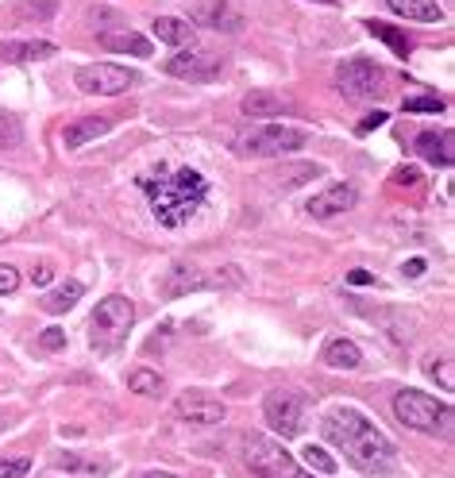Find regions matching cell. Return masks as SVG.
<instances>
[{
    "mask_svg": "<svg viewBox=\"0 0 455 478\" xmlns=\"http://www.w3.org/2000/svg\"><path fill=\"white\" fill-rule=\"evenodd\" d=\"M243 463L251 467L255 478H317L313 471L297 467L294 456H289L278 440H266V436L243 440Z\"/></svg>",
    "mask_w": 455,
    "mask_h": 478,
    "instance_id": "5b68a950",
    "label": "cell"
},
{
    "mask_svg": "<svg viewBox=\"0 0 455 478\" xmlns=\"http://www.w3.org/2000/svg\"><path fill=\"white\" fill-rule=\"evenodd\" d=\"M31 12H39V16H51V12H54V0H43L39 8H35V4H23V8H20V16H31Z\"/></svg>",
    "mask_w": 455,
    "mask_h": 478,
    "instance_id": "d590c367",
    "label": "cell"
},
{
    "mask_svg": "<svg viewBox=\"0 0 455 478\" xmlns=\"http://www.w3.org/2000/svg\"><path fill=\"white\" fill-rule=\"evenodd\" d=\"M101 46L112 54H135V58H150V43L135 31H101Z\"/></svg>",
    "mask_w": 455,
    "mask_h": 478,
    "instance_id": "ac0fdd59",
    "label": "cell"
},
{
    "mask_svg": "<svg viewBox=\"0 0 455 478\" xmlns=\"http://www.w3.org/2000/svg\"><path fill=\"white\" fill-rule=\"evenodd\" d=\"M139 190L150 197V213L162 228H182L201 213V205L208 201V182L205 174H197L193 166H158L150 174H139Z\"/></svg>",
    "mask_w": 455,
    "mask_h": 478,
    "instance_id": "7a4b0ae2",
    "label": "cell"
},
{
    "mask_svg": "<svg viewBox=\"0 0 455 478\" xmlns=\"http://www.w3.org/2000/svg\"><path fill=\"white\" fill-rule=\"evenodd\" d=\"M301 463H305V471H321V474H336V459L329 456L324 448H305L301 451Z\"/></svg>",
    "mask_w": 455,
    "mask_h": 478,
    "instance_id": "4316f807",
    "label": "cell"
},
{
    "mask_svg": "<svg viewBox=\"0 0 455 478\" xmlns=\"http://www.w3.org/2000/svg\"><path fill=\"white\" fill-rule=\"evenodd\" d=\"M417 155L428 158V162H436V166H451L455 162V150H451V132H425V135H417Z\"/></svg>",
    "mask_w": 455,
    "mask_h": 478,
    "instance_id": "2e32d148",
    "label": "cell"
},
{
    "mask_svg": "<svg viewBox=\"0 0 455 478\" xmlns=\"http://www.w3.org/2000/svg\"><path fill=\"white\" fill-rule=\"evenodd\" d=\"M109 127H112L109 116H81V120H74V124L62 127V147H66V150H77V147L93 143V139H101L104 132H109Z\"/></svg>",
    "mask_w": 455,
    "mask_h": 478,
    "instance_id": "5bb4252c",
    "label": "cell"
},
{
    "mask_svg": "<svg viewBox=\"0 0 455 478\" xmlns=\"http://www.w3.org/2000/svg\"><path fill=\"white\" fill-rule=\"evenodd\" d=\"M150 31H155L158 43L185 46V51L193 46V23H185V20H178V16H158L155 23H150Z\"/></svg>",
    "mask_w": 455,
    "mask_h": 478,
    "instance_id": "e0dca14e",
    "label": "cell"
},
{
    "mask_svg": "<svg viewBox=\"0 0 455 478\" xmlns=\"http://www.w3.org/2000/svg\"><path fill=\"white\" fill-rule=\"evenodd\" d=\"M174 417L182 425H193V428H213V425H224L228 417V405L213 398V393H182L174 401Z\"/></svg>",
    "mask_w": 455,
    "mask_h": 478,
    "instance_id": "9c48e42d",
    "label": "cell"
},
{
    "mask_svg": "<svg viewBox=\"0 0 455 478\" xmlns=\"http://www.w3.org/2000/svg\"><path fill=\"white\" fill-rule=\"evenodd\" d=\"M263 417L282 440H294L301 433V398L289 390H271L263 401Z\"/></svg>",
    "mask_w": 455,
    "mask_h": 478,
    "instance_id": "30bf717a",
    "label": "cell"
},
{
    "mask_svg": "<svg viewBox=\"0 0 455 478\" xmlns=\"http://www.w3.org/2000/svg\"><path fill=\"white\" fill-rule=\"evenodd\" d=\"M347 282H352V286H370L375 278H370L367 271H352V274H347Z\"/></svg>",
    "mask_w": 455,
    "mask_h": 478,
    "instance_id": "f35d334b",
    "label": "cell"
},
{
    "mask_svg": "<svg viewBox=\"0 0 455 478\" xmlns=\"http://www.w3.org/2000/svg\"><path fill=\"white\" fill-rule=\"evenodd\" d=\"M132 324H135V305H132V301H127L124 294H109L97 309H93L89 344L97 347V352H116V347L127 340Z\"/></svg>",
    "mask_w": 455,
    "mask_h": 478,
    "instance_id": "277c9868",
    "label": "cell"
},
{
    "mask_svg": "<svg viewBox=\"0 0 455 478\" xmlns=\"http://www.w3.org/2000/svg\"><path fill=\"white\" fill-rule=\"evenodd\" d=\"M23 143V127L12 112H0V147H20Z\"/></svg>",
    "mask_w": 455,
    "mask_h": 478,
    "instance_id": "83f0119b",
    "label": "cell"
},
{
    "mask_svg": "<svg viewBox=\"0 0 455 478\" xmlns=\"http://www.w3.org/2000/svg\"><path fill=\"white\" fill-rule=\"evenodd\" d=\"M355 201H359L355 185H332V190H324V193L313 197L305 208H309V216L329 220V216H340V213H347V208H355Z\"/></svg>",
    "mask_w": 455,
    "mask_h": 478,
    "instance_id": "4fadbf2b",
    "label": "cell"
},
{
    "mask_svg": "<svg viewBox=\"0 0 455 478\" xmlns=\"http://www.w3.org/2000/svg\"><path fill=\"white\" fill-rule=\"evenodd\" d=\"M39 344H43V352H62V347H66V332L62 328H43Z\"/></svg>",
    "mask_w": 455,
    "mask_h": 478,
    "instance_id": "1f68e13d",
    "label": "cell"
},
{
    "mask_svg": "<svg viewBox=\"0 0 455 478\" xmlns=\"http://www.w3.org/2000/svg\"><path fill=\"white\" fill-rule=\"evenodd\" d=\"M243 112L248 116H282L286 112V101L278 93H266V89H255L243 97Z\"/></svg>",
    "mask_w": 455,
    "mask_h": 478,
    "instance_id": "7402d4cb",
    "label": "cell"
},
{
    "mask_svg": "<svg viewBox=\"0 0 455 478\" xmlns=\"http://www.w3.org/2000/svg\"><path fill=\"white\" fill-rule=\"evenodd\" d=\"M324 363H329L332 370H355L359 363H363V352L352 344V340H344V336H336V340L324 344Z\"/></svg>",
    "mask_w": 455,
    "mask_h": 478,
    "instance_id": "d6986e66",
    "label": "cell"
},
{
    "mask_svg": "<svg viewBox=\"0 0 455 478\" xmlns=\"http://www.w3.org/2000/svg\"><path fill=\"white\" fill-rule=\"evenodd\" d=\"M367 31L375 35V39L390 43V46H394V51H398V54H410V39H405L402 31H394L390 23H378V20H370V23H367Z\"/></svg>",
    "mask_w": 455,
    "mask_h": 478,
    "instance_id": "484cf974",
    "label": "cell"
},
{
    "mask_svg": "<svg viewBox=\"0 0 455 478\" xmlns=\"http://www.w3.org/2000/svg\"><path fill=\"white\" fill-rule=\"evenodd\" d=\"M382 124H386V112H370L367 120L359 124V132H370V127H382Z\"/></svg>",
    "mask_w": 455,
    "mask_h": 478,
    "instance_id": "8d00e7d4",
    "label": "cell"
},
{
    "mask_svg": "<svg viewBox=\"0 0 455 478\" xmlns=\"http://www.w3.org/2000/svg\"><path fill=\"white\" fill-rule=\"evenodd\" d=\"M428 375H433L436 382H440V386H444V390H451L455 386V370H451V359H440V363H433V367H428Z\"/></svg>",
    "mask_w": 455,
    "mask_h": 478,
    "instance_id": "4dcf8cb0",
    "label": "cell"
},
{
    "mask_svg": "<svg viewBox=\"0 0 455 478\" xmlns=\"http://www.w3.org/2000/svg\"><path fill=\"white\" fill-rule=\"evenodd\" d=\"M31 278H35V286H51L54 271H51V266H39V271H31Z\"/></svg>",
    "mask_w": 455,
    "mask_h": 478,
    "instance_id": "74e56055",
    "label": "cell"
},
{
    "mask_svg": "<svg viewBox=\"0 0 455 478\" xmlns=\"http://www.w3.org/2000/svg\"><path fill=\"white\" fill-rule=\"evenodd\" d=\"M232 282H236V274H205L197 266H174L162 278V297H185V294H197V289H220Z\"/></svg>",
    "mask_w": 455,
    "mask_h": 478,
    "instance_id": "8fae6325",
    "label": "cell"
},
{
    "mask_svg": "<svg viewBox=\"0 0 455 478\" xmlns=\"http://www.w3.org/2000/svg\"><path fill=\"white\" fill-rule=\"evenodd\" d=\"M305 132L301 127H286V124H263L251 127L236 139V150L248 158H278V155H294L297 147H305Z\"/></svg>",
    "mask_w": 455,
    "mask_h": 478,
    "instance_id": "8992f818",
    "label": "cell"
},
{
    "mask_svg": "<svg viewBox=\"0 0 455 478\" xmlns=\"http://www.w3.org/2000/svg\"><path fill=\"white\" fill-rule=\"evenodd\" d=\"M51 54H58V46L46 39H28V43L0 39V58H4V62H31V58H51Z\"/></svg>",
    "mask_w": 455,
    "mask_h": 478,
    "instance_id": "9a60e30c",
    "label": "cell"
},
{
    "mask_svg": "<svg viewBox=\"0 0 455 478\" xmlns=\"http://www.w3.org/2000/svg\"><path fill=\"white\" fill-rule=\"evenodd\" d=\"M382 81H386V74H382L378 62H370V58H347V62H340V69H336V85H340V93L347 101H375L382 89Z\"/></svg>",
    "mask_w": 455,
    "mask_h": 478,
    "instance_id": "52a82bcc",
    "label": "cell"
},
{
    "mask_svg": "<svg viewBox=\"0 0 455 478\" xmlns=\"http://www.w3.org/2000/svg\"><path fill=\"white\" fill-rule=\"evenodd\" d=\"M143 478H178V474H170V471H147Z\"/></svg>",
    "mask_w": 455,
    "mask_h": 478,
    "instance_id": "ab89813d",
    "label": "cell"
},
{
    "mask_svg": "<svg viewBox=\"0 0 455 478\" xmlns=\"http://www.w3.org/2000/svg\"><path fill=\"white\" fill-rule=\"evenodd\" d=\"M127 390L132 393H143V398H158L162 393V378L155 375V370H147V367H139L127 375Z\"/></svg>",
    "mask_w": 455,
    "mask_h": 478,
    "instance_id": "cb8c5ba5",
    "label": "cell"
},
{
    "mask_svg": "<svg viewBox=\"0 0 455 478\" xmlns=\"http://www.w3.org/2000/svg\"><path fill=\"white\" fill-rule=\"evenodd\" d=\"M58 471H74V474H109L112 463L109 459H97V456H74V451H66V456H58Z\"/></svg>",
    "mask_w": 455,
    "mask_h": 478,
    "instance_id": "603a6c76",
    "label": "cell"
},
{
    "mask_svg": "<svg viewBox=\"0 0 455 478\" xmlns=\"http://www.w3.org/2000/svg\"><path fill=\"white\" fill-rule=\"evenodd\" d=\"M417 182H421V170H417V166L394 170V185H417Z\"/></svg>",
    "mask_w": 455,
    "mask_h": 478,
    "instance_id": "836d02e7",
    "label": "cell"
},
{
    "mask_svg": "<svg viewBox=\"0 0 455 478\" xmlns=\"http://www.w3.org/2000/svg\"><path fill=\"white\" fill-rule=\"evenodd\" d=\"M31 471L28 456H0V478H23Z\"/></svg>",
    "mask_w": 455,
    "mask_h": 478,
    "instance_id": "f1b7e54d",
    "label": "cell"
},
{
    "mask_svg": "<svg viewBox=\"0 0 455 478\" xmlns=\"http://www.w3.org/2000/svg\"><path fill=\"white\" fill-rule=\"evenodd\" d=\"M394 413H398V421L405 428L425 433V436H448L451 421H455V413L444 401H436L433 393H421V390H398L394 393Z\"/></svg>",
    "mask_w": 455,
    "mask_h": 478,
    "instance_id": "3957f363",
    "label": "cell"
},
{
    "mask_svg": "<svg viewBox=\"0 0 455 478\" xmlns=\"http://www.w3.org/2000/svg\"><path fill=\"white\" fill-rule=\"evenodd\" d=\"M139 74L127 66H112V62H93L77 69V89L81 93H97V97H120V93L135 89Z\"/></svg>",
    "mask_w": 455,
    "mask_h": 478,
    "instance_id": "ba28073f",
    "label": "cell"
},
{
    "mask_svg": "<svg viewBox=\"0 0 455 478\" xmlns=\"http://www.w3.org/2000/svg\"><path fill=\"white\" fill-rule=\"evenodd\" d=\"M321 433L329 444L344 451L355 471H363L370 478H386L398 471V448H394L359 409H332L321 421Z\"/></svg>",
    "mask_w": 455,
    "mask_h": 478,
    "instance_id": "6da1fadb",
    "label": "cell"
},
{
    "mask_svg": "<svg viewBox=\"0 0 455 478\" xmlns=\"http://www.w3.org/2000/svg\"><path fill=\"white\" fill-rule=\"evenodd\" d=\"M317 4H340V0H317Z\"/></svg>",
    "mask_w": 455,
    "mask_h": 478,
    "instance_id": "b9f144b4",
    "label": "cell"
},
{
    "mask_svg": "<svg viewBox=\"0 0 455 478\" xmlns=\"http://www.w3.org/2000/svg\"><path fill=\"white\" fill-rule=\"evenodd\" d=\"M386 4L413 23H440L444 20V8H440L436 0H386Z\"/></svg>",
    "mask_w": 455,
    "mask_h": 478,
    "instance_id": "ffe728a7",
    "label": "cell"
},
{
    "mask_svg": "<svg viewBox=\"0 0 455 478\" xmlns=\"http://www.w3.org/2000/svg\"><path fill=\"white\" fill-rule=\"evenodd\" d=\"M8 421H12V413L0 409V433H4V428H8Z\"/></svg>",
    "mask_w": 455,
    "mask_h": 478,
    "instance_id": "60d3db41",
    "label": "cell"
},
{
    "mask_svg": "<svg viewBox=\"0 0 455 478\" xmlns=\"http://www.w3.org/2000/svg\"><path fill=\"white\" fill-rule=\"evenodd\" d=\"M405 112H444V97H410Z\"/></svg>",
    "mask_w": 455,
    "mask_h": 478,
    "instance_id": "f546056e",
    "label": "cell"
},
{
    "mask_svg": "<svg viewBox=\"0 0 455 478\" xmlns=\"http://www.w3.org/2000/svg\"><path fill=\"white\" fill-rule=\"evenodd\" d=\"M81 294H85V286L81 282H62V286H54L51 294H46L39 305L46 309V312H69L81 301Z\"/></svg>",
    "mask_w": 455,
    "mask_h": 478,
    "instance_id": "44dd1931",
    "label": "cell"
},
{
    "mask_svg": "<svg viewBox=\"0 0 455 478\" xmlns=\"http://www.w3.org/2000/svg\"><path fill=\"white\" fill-rule=\"evenodd\" d=\"M167 74L174 77H190V81H208L220 74V54H208V51H185V54H174L167 62Z\"/></svg>",
    "mask_w": 455,
    "mask_h": 478,
    "instance_id": "7c38bea8",
    "label": "cell"
},
{
    "mask_svg": "<svg viewBox=\"0 0 455 478\" xmlns=\"http://www.w3.org/2000/svg\"><path fill=\"white\" fill-rule=\"evenodd\" d=\"M425 271H428V263H425V259H410V263L402 266V274H405V278H421Z\"/></svg>",
    "mask_w": 455,
    "mask_h": 478,
    "instance_id": "e575fe53",
    "label": "cell"
},
{
    "mask_svg": "<svg viewBox=\"0 0 455 478\" xmlns=\"http://www.w3.org/2000/svg\"><path fill=\"white\" fill-rule=\"evenodd\" d=\"M16 289H20V271H16V266H0V294H16Z\"/></svg>",
    "mask_w": 455,
    "mask_h": 478,
    "instance_id": "d6a6232c",
    "label": "cell"
},
{
    "mask_svg": "<svg viewBox=\"0 0 455 478\" xmlns=\"http://www.w3.org/2000/svg\"><path fill=\"white\" fill-rule=\"evenodd\" d=\"M205 20H208V28H216V31H240L243 28V16L240 12H232L228 4H208Z\"/></svg>",
    "mask_w": 455,
    "mask_h": 478,
    "instance_id": "d4e9b609",
    "label": "cell"
}]
</instances>
